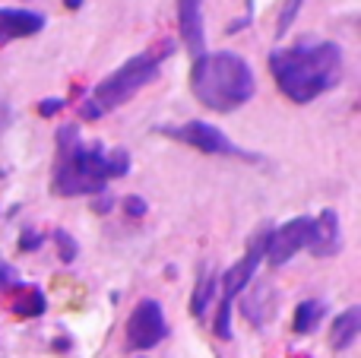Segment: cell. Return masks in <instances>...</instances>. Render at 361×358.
<instances>
[{
  "instance_id": "17",
  "label": "cell",
  "mask_w": 361,
  "mask_h": 358,
  "mask_svg": "<svg viewBox=\"0 0 361 358\" xmlns=\"http://www.w3.org/2000/svg\"><path fill=\"white\" fill-rule=\"evenodd\" d=\"M301 6H305V0H282V10H279V16H276V35L279 38H286V32L292 29Z\"/></svg>"
},
{
  "instance_id": "10",
  "label": "cell",
  "mask_w": 361,
  "mask_h": 358,
  "mask_svg": "<svg viewBox=\"0 0 361 358\" xmlns=\"http://www.w3.org/2000/svg\"><path fill=\"white\" fill-rule=\"evenodd\" d=\"M307 247H311L314 257H336L343 251V228H339L336 209H324L314 219V238Z\"/></svg>"
},
{
  "instance_id": "7",
  "label": "cell",
  "mask_w": 361,
  "mask_h": 358,
  "mask_svg": "<svg viewBox=\"0 0 361 358\" xmlns=\"http://www.w3.org/2000/svg\"><path fill=\"white\" fill-rule=\"evenodd\" d=\"M169 336V321H165V311L156 298H143V302L133 308V314L127 317V342L137 352H149L159 342Z\"/></svg>"
},
{
  "instance_id": "25",
  "label": "cell",
  "mask_w": 361,
  "mask_h": 358,
  "mask_svg": "<svg viewBox=\"0 0 361 358\" xmlns=\"http://www.w3.org/2000/svg\"><path fill=\"white\" fill-rule=\"evenodd\" d=\"M63 4H67V10H80L82 0H63Z\"/></svg>"
},
{
  "instance_id": "2",
  "label": "cell",
  "mask_w": 361,
  "mask_h": 358,
  "mask_svg": "<svg viewBox=\"0 0 361 358\" xmlns=\"http://www.w3.org/2000/svg\"><path fill=\"white\" fill-rule=\"evenodd\" d=\"M276 86L295 105H307L343 80V48L336 42H301L269 54Z\"/></svg>"
},
{
  "instance_id": "19",
  "label": "cell",
  "mask_w": 361,
  "mask_h": 358,
  "mask_svg": "<svg viewBox=\"0 0 361 358\" xmlns=\"http://www.w3.org/2000/svg\"><path fill=\"white\" fill-rule=\"evenodd\" d=\"M63 105H67V99H61V95H51V99L38 101V114H42V118H54L57 111H63Z\"/></svg>"
},
{
  "instance_id": "22",
  "label": "cell",
  "mask_w": 361,
  "mask_h": 358,
  "mask_svg": "<svg viewBox=\"0 0 361 358\" xmlns=\"http://www.w3.org/2000/svg\"><path fill=\"white\" fill-rule=\"evenodd\" d=\"M10 285H19L16 270H13V266H6V264H0V289H10Z\"/></svg>"
},
{
  "instance_id": "1",
  "label": "cell",
  "mask_w": 361,
  "mask_h": 358,
  "mask_svg": "<svg viewBox=\"0 0 361 358\" xmlns=\"http://www.w3.org/2000/svg\"><path fill=\"white\" fill-rule=\"evenodd\" d=\"M130 171L127 149H105L102 143L82 146L76 124H63L57 130V162L51 190L57 197H82V194H105L111 178H124Z\"/></svg>"
},
{
  "instance_id": "16",
  "label": "cell",
  "mask_w": 361,
  "mask_h": 358,
  "mask_svg": "<svg viewBox=\"0 0 361 358\" xmlns=\"http://www.w3.org/2000/svg\"><path fill=\"white\" fill-rule=\"evenodd\" d=\"M19 295L13 298V311L19 317H42L48 302H44V292L35 289V285H16Z\"/></svg>"
},
{
  "instance_id": "18",
  "label": "cell",
  "mask_w": 361,
  "mask_h": 358,
  "mask_svg": "<svg viewBox=\"0 0 361 358\" xmlns=\"http://www.w3.org/2000/svg\"><path fill=\"white\" fill-rule=\"evenodd\" d=\"M54 245H57V254H61V264H73L76 254H80L76 238L70 232H63V228H57V232H54Z\"/></svg>"
},
{
  "instance_id": "12",
  "label": "cell",
  "mask_w": 361,
  "mask_h": 358,
  "mask_svg": "<svg viewBox=\"0 0 361 358\" xmlns=\"http://www.w3.org/2000/svg\"><path fill=\"white\" fill-rule=\"evenodd\" d=\"M273 311H276V292H273V285H267V283L254 285V289L241 298V314L247 317V323H254V327H267Z\"/></svg>"
},
{
  "instance_id": "11",
  "label": "cell",
  "mask_w": 361,
  "mask_h": 358,
  "mask_svg": "<svg viewBox=\"0 0 361 358\" xmlns=\"http://www.w3.org/2000/svg\"><path fill=\"white\" fill-rule=\"evenodd\" d=\"M44 29V16L35 10L0 6V38H25Z\"/></svg>"
},
{
  "instance_id": "14",
  "label": "cell",
  "mask_w": 361,
  "mask_h": 358,
  "mask_svg": "<svg viewBox=\"0 0 361 358\" xmlns=\"http://www.w3.org/2000/svg\"><path fill=\"white\" fill-rule=\"evenodd\" d=\"M219 292V276L212 266H203L200 270V279H197V289H193V298H190V311L193 317H203L206 308H209V302L216 298Z\"/></svg>"
},
{
  "instance_id": "8",
  "label": "cell",
  "mask_w": 361,
  "mask_h": 358,
  "mask_svg": "<svg viewBox=\"0 0 361 358\" xmlns=\"http://www.w3.org/2000/svg\"><path fill=\"white\" fill-rule=\"evenodd\" d=\"M314 238V219L311 216H298V219H288L286 226L269 228V241H267V257L269 266H286L288 260L298 251H305Z\"/></svg>"
},
{
  "instance_id": "3",
  "label": "cell",
  "mask_w": 361,
  "mask_h": 358,
  "mask_svg": "<svg viewBox=\"0 0 361 358\" xmlns=\"http://www.w3.org/2000/svg\"><path fill=\"white\" fill-rule=\"evenodd\" d=\"M190 89L203 108L228 114L254 99L257 80L250 63L235 51H212V54L203 51L193 61Z\"/></svg>"
},
{
  "instance_id": "13",
  "label": "cell",
  "mask_w": 361,
  "mask_h": 358,
  "mask_svg": "<svg viewBox=\"0 0 361 358\" xmlns=\"http://www.w3.org/2000/svg\"><path fill=\"white\" fill-rule=\"evenodd\" d=\"M361 333V308L355 304V308L343 311V314L333 321V333H330V346L336 349V352H343V349H349L352 342L358 340Z\"/></svg>"
},
{
  "instance_id": "20",
  "label": "cell",
  "mask_w": 361,
  "mask_h": 358,
  "mask_svg": "<svg viewBox=\"0 0 361 358\" xmlns=\"http://www.w3.org/2000/svg\"><path fill=\"white\" fill-rule=\"evenodd\" d=\"M38 247H42V235L35 228H25L23 238H19V251H38Z\"/></svg>"
},
{
  "instance_id": "9",
  "label": "cell",
  "mask_w": 361,
  "mask_h": 358,
  "mask_svg": "<svg viewBox=\"0 0 361 358\" xmlns=\"http://www.w3.org/2000/svg\"><path fill=\"white\" fill-rule=\"evenodd\" d=\"M178 29L184 38V48L193 57L203 54L206 29H203V0H178Z\"/></svg>"
},
{
  "instance_id": "5",
  "label": "cell",
  "mask_w": 361,
  "mask_h": 358,
  "mask_svg": "<svg viewBox=\"0 0 361 358\" xmlns=\"http://www.w3.org/2000/svg\"><path fill=\"white\" fill-rule=\"evenodd\" d=\"M267 241H269V228L257 232L247 245V254L238 260L231 270H225V276L219 279V289H222V302H219V314H216V333L222 340L231 336V304H235V295H241L250 285V279L257 276V266L267 257Z\"/></svg>"
},
{
  "instance_id": "21",
  "label": "cell",
  "mask_w": 361,
  "mask_h": 358,
  "mask_svg": "<svg viewBox=\"0 0 361 358\" xmlns=\"http://www.w3.org/2000/svg\"><path fill=\"white\" fill-rule=\"evenodd\" d=\"M124 206H127V213H130V216H137V219H140V216H146V209H149V206H146V200H143V197H127V200H124Z\"/></svg>"
},
{
  "instance_id": "26",
  "label": "cell",
  "mask_w": 361,
  "mask_h": 358,
  "mask_svg": "<svg viewBox=\"0 0 361 358\" xmlns=\"http://www.w3.org/2000/svg\"><path fill=\"white\" fill-rule=\"evenodd\" d=\"M250 13H254V0H247V16H250Z\"/></svg>"
},
{
  "instance_id": "6",
  "label": "cell",
  "mask_w": 361,
  "mask_h": 358,
  "mask_svg": "<svg viewBox=\"0 0 361 358\" xmlns=\"http://www.w3.org/2000/svg\"><path fill=\"white\" fill-rule=\"evenodd\" d=\"M165 137L171 140H180V143L193 146V149L206 152V156H235V159H244V162H257L254 152L241 149L238 143H231L219 127L206 124V121H187V124H165L159 127Z\"/></svg>"
},
{
  "instance_id": "24",
  "label": "cell",
  "mask_w": 361,
  "mask_h": 358,
  "mask_svg": "<svg viewBox=\"0 0 361 358\" xmlns=\"http://www.w3.org/2000/svg\"><path fill=\"white\" fill-rule=\"evenodd\" d=\"M111 206H114L111 197H99V200H95V213H108Z\"/></svg>"
},
{
  "instance_id": "15",
  "label": "cell",
  "mask_w": 361,
  "mask_h": 358,
  "mask_svg": "<svg viewBox=\"0 0 361 358\" xmlns=\"http://www.w3.org/2000/svg\"><path fill=\"white\" fill-rule=\"evenodd\" d=\"M324 314H326V304L324 302H317V298H307V302H301L298 308H295V321H292V327H295V333H314V330L320 327V321H324Z\"/></svg>"
},
{
  "instance_id": "23",
  "label": "cell",
  "mask_w": 361,
  "mask_h": 358,
  "mask_svg": "<svg viewBox=\"0 0 361 358\" xmlns=\"http://www.w3.org/2000/svg\"><path fill=\"white\" fill-rule=\"evenodd\" d=\"M10 121H13V111H10V105H6L4 99H0V133L10 127Z\"/></svg>"
},
{
  "instance_id": "4",
  "label": "cell",
  "mask_w": 361,
  "mask_h": 358,
  "mask_svg": "<svg viewBox=\"0 0 361 358\" xmlns=\"http://www.w3.org/2000/svg\"><path fill=\"white\" fill-rule=\"evenodd\" d=\"M171 51L175 48H165L162 54H159V51H146V54H137V57H130V61H124V67H118L111 76H105V80L95 86V92H92L95 108L105 114V111L121 108L124 101H130L140 89L156 80L159 70H162V57L171 54Z\"/></svg>"
}]
</instances>
